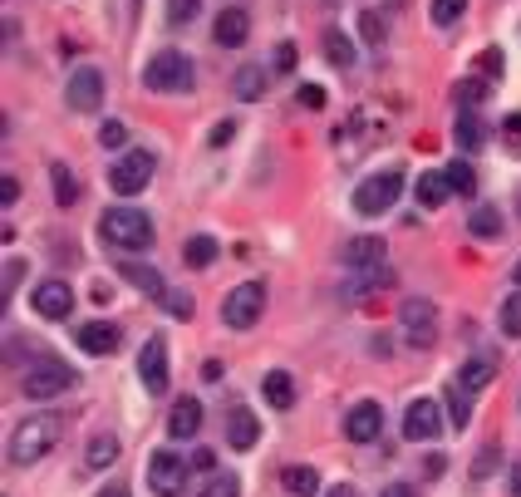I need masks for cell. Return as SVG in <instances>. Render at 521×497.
<instances>
[{"label": "cell", "mask_w": 521, "mask_h": 497, "mask_svg": "<svg viewBox=\"0 0 521 497\" xmlns=\"http://www.w3.org/2000/svg\"><path fill=\"white\" fill-rule=\"evenodd\" d=\"M448 192H453V187H448V173H423V178H418V207L433 212V207L448 202Z\"/></svg>", "instance_id": "cell-25"}, {"label": "cell", "mask_w": 521, "mask_h": 497, "mask_svg": "<svg viewBox=\"0 0 521 497\" xmlns=\"http://www.w3.org/2000/svg\"><path fill=\"white\" fill-rule=\"evenodd\" d=\"M517 286H521V261H517Z\"/></svg>", "instance_id": "cell-56"}, {"label": "cell", "mask_w": 521, "mask_h": 497, "mask_svg": "<svg viewBox=\"0 0 521 497\" xmlns=\"http://www.w3.org/2000/svg\"><path fill=\"white\" fill-rule=\"evenodd\" d=\"M281 488L295 497H315L320 493V473H315L310 463H290L286 473H281Z\"/></svg>", "instance_id": "cell-23"}, {"label": "cell", "mask_w": 521, "mask_h": 497, "mask_svg": "<svg viewBox=\"0 0 521 497\" xmlns=\"http://www.w3.org/2000/svg\"><path fill=\"white\" fill-rule=\"evenodd\" d=\"M453 138H458V148H463V153H477L487 133H482V124H477V114H458V124H453Z\"/></svg>", "instance_id": "cell-30"}, {"label": "cell", "mask_w": 521, "mask_h": 497, "mask_svg": "<svg viewBox=\"0 0 521 497\" xmlns=\"http://www.w3.org/2000/svg\"><path fill=\"white\" fill-rule=\"evenodd\" d=\"M212 35H217V45H222V50H241V45H246V35H251V15H246V10H222V15H217V25H212Z\"/></svg>", "instance_id": "cell-16"}, {"label": "cell", "mask_w": 521, "mask_h": 497, "mask_svg": "<svg viewBox=\"0 0 521 497\" xmlns=\"http://www.w3.org/2000/svg\"><path fill=\"white\" fill-rule=\"evenodd\" d=\"M497 463H502V448H497V443H487V448L477 453V463H472V483H487V478L497 473Z\"/></svg>", "instance_id": "cell-35"}, {"label": "cell", "mask_w": 521, "mask_h": 497, "mask_svg": "<svg viewBox=\"0 0 521 497\" xmlns=\"http://www.w3.org/2000/svg\"><path fill=\"white\" fill-rule=\"evenodd\" d=\"M74 340H79V350H84V355H114L123 335H118L114 320H89V325H79V335H74Z\"/></svg>", "instance_id": "cell-15"}, {"label": "cell", "mask_w": 521, "mask_h": 497, "mask_svg": "<svg viewBox=\"0 0 521 497\" xmlns=\"http://www.w3.org/2000/svg\"><path fill=\"white\" fill-rule=\"evenodd\" d=\"M300 104L305 109H325V89L320 84H300Z\"/></svg>", "instance_id": "cell-44"}, {"label": "cell", "mask_w": 521, "mask_h": 497, "mask_svg": "<svg viewBox=\"0 0 521 497\" xmlns=\"http://www.w3.org/2000/svg\"><path fill=\"white\" fill-rule=\"evenodd\" d=\"M197 10H202V0H168V20L173 25H192Z\"/></svg>", "instance_id": "cell-40"}, {"label": "cell", "mask_w": 521, "mask_h": 497, "mask_svg": "<svg viewBox=\"0 0 521 497\" xmlns=\"http://www.w3.org/2000/svg\"><path fill=\"white\" fill-rule=\"evenodd\" d=\"M507 138H512V148L521 153V114H507Z\"/></svg>", "instance_id": "cell-49"}, {"label": "cell", "mask_w": 521, "mask_h": 497, "mask_svg": "<svg viewBox=\"0 0 521 497\" xmlns=\"http://www.w3.org/2000/svg\"><path fill=\"white\" fill-rule=\"evenodd\" d=\"M197 497H241V483L236 478H212L207 488H197Z\"/></svg>", "instance_id": "cell-42"}, {"label": "cell", "mask_w": 521, "mask_h": 497, "mask_svg": "<svg viewBox=\"0 0 521 497\" xmlns=\"http://www.w3.org/2000/svg\"><path fill=\"white\" fill-rule=\"evenodd\" d=\"M15 197H20V183L5 173V178H0V202H5V207H15Z\"/></svg>", "instance_id": "cell-48"}, {"label": "cell", "mask_w": 521, "mask_h": 497, "mask_svg": "<svg viewBox=\"0 0 521 497\" xmlns=\"http://www.w3.org/2000/svg\"><path fill=\"white\" fill-rule=\"evenodd\" d=\"M153 168L158 163H153L148 148H128L114 168H109V187H114L118 197H133V192H143V187L153 183Z\"/></svg>", "instance_id": "cell-6"}, {"label": "cell", "mask_w": 521, "mask_h": 497, "mask_svg": "<svg viewBox=\"0 0 521 497\" xmlns=\"http://www.w3.org/2000/svg\"><path fill=\"white\" fill-rule=\"evenodd\" d=\"M50 183H55V202H59V207H74V202H79V178H74L64 163H50Z\"/></svg>", "instance_id": "cell-27"}, {"label": "cell", "mask_w": 521, "mask_h": 497, "mask_svg": "<svg viewBox=\"0 0 521 497\" xmlns=\"http://www.w3.org/2000/svg\"><path fill=\"white\" fill-rule=\"evenodd\" d=\"M104 497H128V493H123V488H109V493H104Z\"/></svg>", "instance_id": "cell-55"}, {"label": "cell", "mask_w": 521, "mask_h": 497, "mask_svg": "<svg viewBox=\"0 0 521 497\" xmlns=\"http://www.w3.org/2000/svg\"><path fill=\"white\" fill-rule=\"evenodd\" d=\"M502 330H507L512 340H521V291L502 301Z\"/></svg>", "instance_id": "cell-38"}, {"label": "cell", "mask_w": 521, "mask_h": 497, "mask_svg": "<svg viewBox=\"0 0 521 497\" xmlns=\"http://www.w3.org/2000/svg\"><path fill=\"white\" fill-rule=\"evenodd\" d=\"M399 325H404V340L413 350H428L438 340V306L423 301V296H408L404 311H399Z\"/></svg>", "instance_id": "cell-7"}, {"label": "cell", "mask_w": 521, "mask_h": 497, "mask_svg": "<svg viewBox=\"0 0 521 497\" xmlns=\"http://www.w3.org/2000/svg\"><path fill=\"white\" fill-rule=\"evenodd\" d=\"M64 99H69V109H79V114H94V109L104 104V74H99V69H74V74H69V89H64Z\"/></svg>", "instance_id": "cell-11"}, {"label": "cell", "mask_w": 521, "mask_h": 497, "mask_svg": "<svg viewBox=\"0 0 521 497\" xmlns=\"http://www.w3.org/2000/svg\"><path fill=\"white\" fill-rule=\"evenodd\" d=\"M295 55H300V50H295L290 40H281V45H276V69H281V74H286V69H295Z\"/></svg>", "instance_id": "cell-46"}, {"label": "cell", "mask_w": 521, "mask_h": 497, "mask_svg": "<svg viewBox=\"0 0 521 497\" xmlns=\"http://www.w3.org/2000/svg\"><path fill=\"white\" fill-rule=\"evenodd\" d=\"M458 384H463L467 394H477V389H487L492 384V365L487 360H467L463 374H458Z\"/></svg>", "instance_id": "cell-31"}, {"label": "cell", "mask_w": 521, "mask_h": 497, "mask_svg": "<svg viewBox=\"0 0 521 497\" xmlns=\"http://www.w3.org/2000/svg\"><path fill=\"white\" fill-rule=\"evenodd\" d=\"M99 237L118 251H148L153 247V222H148V212H138V207H114V212H104Z\"/></svg>", "instance_id": "cell-2"}, {"label": "cell", "mask_w": 521, "mask_h": 497, "mask_svg": "<svg viewBox=\"0 0 521 497\" xmlns=\"http://www.w3.org/2000/svg\"><path fill=\"white\" fill-rule=\"evenodd\" d=\"M143 84L153 89V94H187L192 84H197V69L192 60L182 55V50H158L148 69H143Z\"/></svg>", "instance_id": "cell-3"}, {"label": "cell", "mask_w": 521, "mask_h": 497, "mask_svg": "<svg viewBox=\"0 0 521 497\" xmlns=\"http://www.w3.org/2000/svg\"><path fill=\"white\" fill-rule=\"evenodd\" d=\"M261 311H266V286L261 281H241L222 301V325L227 330H251L261 320Z\"/></svg>", "instance_id": "cell-5"}, {"label": "cell", "mask_w": 521, "mask_h": 497, "mask_svg": "<svg viewBox=\"0 0 521 497\" xmlns=\"http://www.w3.org/2000/svg\"><path fill=\"white\" fill-rule=\"evenodd\" d=\"M384 497H413V488L408 483H394V488H384Z\"/></svg>", "instance_id": "cell-53"}, {"label": "cell", "mask_w": 521, "mask_h": 497, "mask_svg": "<svg viewBox=\"0 0 521 497\" xmlns=\"http://www.w3.org/2000/svg\"><path fill=\"white\" fill-rule=\"evenodd\" d=\"M256 438H261V424H256V414H251L246 404H236L232 414H227V448L246 453V448H256Z\"/></svg>", "instance_id": "cell-17"}, {"label": "cell", "mask_w": 521, "mask_h": 497, "mask_svg": "<svg viewBox=\"0 0 521 497\" xmlns=\"http://www.w3.org/2000/svg\"><path fill=\"white\" fill-rule=\"evenodd\" d=\"M482 99H487V84H482V79H463V84H458V104H463L467 114H472Z\"/></svg>", "instance_id": "cell-39"}, {"label": "cell", "mask_w": 521, "mask_h": 497, "mask_svg": "<svg viewBox=\"0 0 521 497\" xmlns=\"http://www.w3.org/2000/svg\"><path fill=\"white\" fill-rule=\"evenodd\" d=\"M399 192H404V173L384 168V173H374V178H364L354 187V212L359 217H379V212H389L399 202Z\"/></svg>", "instance_id": "cell-4"}, {"label": "cell", "mask_w": 521, "mask_h": 497, "mask_svg": "<svg viewBox=\"0 0 521 497\" xmlns=\"http://www.w3.org/2000/svg\"><path fill=\"white\" fill-rule=\"evenodd\" d=\"M384 429V409L374 404V399H364V404H354L345 414V438L349 443H374Z\"/></svg>", "instance_id": "cell-14"}, {"label": "cell", "mask_w": 521, "mask_h": 497, "mask_svg": "<svg viewBox=\"0 0 521 497\" xmlns=\"http://www.w3.org/2000/svg\"><path fill=\"white\" fill-rule=\"evenodd\" d=\"M15 281H20V261H10V266H5V296L15 291Z\"/></svg>", "instance_id": "cell-52"}, {"label": "cell", "mask_w": 521, "mask_h": 497, "mask_svg": "<svg viewBox=\"0 0 521 497\" xmlns=\"http://www.w3.org/2000/svg\"><path fill=\"white\" fill-rule=\"evenodd\" d=\"M114 458H118V438L114 434H94V438H89V453H84V463H89V468H109Z\"/></svg>", "instance_id": "cell-29"}, {"label": "cell", "mask_w": 521, "mask_h": 497, "mask_svg": "<svg viewBox=\"0 0 521 497\" xmlns=\"http://www.w3.org/2000/svg\"><path fill=\"white\" fill-rule=\"evenodd\" d=\"M64 389H74V370L64 365V360H35L30 370H25V399H55Z\"/></svg>", "instance_id": "cell-8"}, {"label": "cell", "mask_w": 521, "mask_h": 497, "mask_svg": "<svg viewBox=\"0 0 521 497\" xmlns=\"http://www.w3.org/2000/svg\"><path fill=\"white\" fill-rule=\"evenodd\" d=\"M118 276H123V281H133L143 296H153V301H168V281H163V271H158V266H143V261H123V266H118Z\"/></svg>", "instance_id": "cell-18"}, {"label": "cell", "mask_w": 521, "mask_h": 497, "mask_svg": "<svg viewBox=\"0 0 521 497\" xmlns=\"http://www.w3.org/2000/svg\"><path fill=\"white\" fill-rule=\"evenodd\" d=\"M99 143H104V148H123V143H128V124H118V119L99 124Z\"/></svg>", "instance_id": "cell-41"}, {"label": "cell", "mask_w": 521, "mask_h": 497, "mask_svg": "<svg viewBox=\"0 0 521 497\" xmlns=\"http://www.w3.org/2000/svg\"><path fill=\"white\" fill-rule=\"evenodd\" d=\"M443 173H448V187H453V192H463V197H472V192H477V173H472V163H463V158H458V163H448Z\"/></svg>", "instance_id": "cell-32"}, {"label": "cell", "mask_w": 521, "mask_h": 497, "mask_svg": "<svg viewBox=\"0 0 521 497\" xmlns=\"http://www.w3.org/2000/svg\"><path fill=\"white\" fill-rule=\"evenodd\" d=\"M448 409H453V424H458V429L472 424V394H467L463 384H453V389H448Z\"/></svg>", "instance_id": "cell-33"}, {"label": "cell", "mask_w": 521, "mask_h": 497, "mask_svg": "<svg viewBox=\"0 0 521 497\" xmlns=\"http://www.w3.org/2000/svg\"><path fill=\"white\" fill-rule=\"evenodd\" d=\"M325 55H330V64H340V69H349V64L359 60L354 55V40H349L345 30H325Z\"/></svg>", "instance_id": "cell-28"}, {"label": "cell", "mask_w": 521, "mask_h": 497, "mask_svg": "<svg viewBox=\"0 0 521 497\" xmlns=\"http://www.w3.org/2000/svg\"><path fill=\"white\" fill-rule=\"evenodd\" d=\"M517 212H521V197H517Z\"/></svg>", "instance_id": "cell-57"}, {"label": "cell", "mask_w": 521, "mask_h": 497, "mask_svg": "<svg viewBox=\"0 0 521 497\" xmlns=\"http://www.w3.org/2000/svg\"><path fill=\"white\" fill-rule=\"evenodd\" d=\"M507 493L512 497H521V453L512 458V478H507Z\"/></svg>", "instance_id": "cell-50"}, {"label": "cell", "mask_w": 521, "mask_h": 497, "mask_svg": "<svg viewBox=\"0 0 521 497\" xmlns=\"http://www.w3.org/2000/svg\"><path fill=\"white\" fill-rule=\"evenodd\" d=\"M345 266L359 271V276H364V271H384V242H379V237H354L345 247Z\"/></svg>", "instance_id": "cell-20"}, {"label": "cell", "mask_w": 521, "mask_h": 497, "mask_svg": "<svg viewBox=\"0 0 521 497\" xmlns=\"http://www.w3.org/2000/svg\"><path fill=\"white\" fill-rule=\"evenodd\" d=\"M232 133H236V124H232V119H222V124L212 128V138H207V143H212V148H222V143H232Z\"/></svg>", "instance_id": "cell-47"}, {"label": "cell", "mask_w": 521, "mask_h": 497, "mask_svg": "<svg viewBox=\"0 0 521 497\" xmlns=\"http://www.w3.org/2000/svg\"><path fill=\"white\" fill-rule=\"evenodd\" d=\"M138 379L148 394H168V340L163 335H148V345L138 355Z\"/></svg>", "instance_id": "cell-10"}, {"label": "cell", "mask_w": 521, "mask_h": 497, "mask_svg": "<svg viewBox=\"0 0 521 497\" xmlns=\"http://www.w3.org/2000/svg\"><path fill=\"white\" fill-rule=\"evenodd\" d=\"M148 488L158 497H182V488H187V463L177 458L173 448H163V453L148 458Z\"/></svg>", "instance_id": "cell-9"}, {"label": "cell", "mask_w": 521, "mask_h": 497, "mask_svg": "<svg viewBox=\"0 0 521 497\" xmlns=\"http://www.w3.org/2000/svg\"><path fill=\"white\" fill-rule=\"evenodd\" d=\"M463 10H467V0H433V25H458L463 20Z\"/></svg>", "instance_id": "cell-36"}, {"label": "cell", "mask_w": 521, "mask_h": 497, "mask_svg": "<svg viewBox=\"0 0 521 497\" xmlns=\"http://www.w3.org/2000/svg\"><path fill=\"white\" fill-rule=\"evenodd\" d=\"M443 434V414H438V404L433 399H413L404 409V438L408 443H428V438Z\"/></svg>", "instance_id": "cell-12"}, {"label": "cell", "mask_w": 521, "mask_h": 497, "mask_svg": "<svg viewBox=\"0 0 521 497\" xmlns=\"http://www.w3.org/2000/svg\"><path fill=\"white\" fill-rule=\"evenodd\" d=\"M232 89H236V99H261L266 94V64H241L236 69V79H232Z\"/></svg>", "instance_id": "cell-24"}, {"label": "cell", "mask_w": 521, "mask_h": 497, "mask_svg": "<svg viewBox=\"0 0 521 497\" xmlns=\"http://www.w3.org/2000/svg\"><path fill=\"white\" fill-rule=\"evenodd\" d=\"M168 311H173L177 320H187V315H192V296H182V291H168Z\"/></svg>", "instance_id": "cell-45"}, {"label": "cell", "mask_w": 521, "mask_h": 497, "mask_svg": "<svg viewBox=\"0 0 521 497\" xmlns=\"http://www.w3.org/2000/svg\"><path fill=\"white\" fill-rule=\"evenodd\" d=\"M64 438V414H30L10 434V463H40Z\"/></svg>", "instance_id": "cell-1"}, {"label": "cell", "mask_w": 521, "mask_h": 497, "mask_svg": "<svg viewBox=\"0 0 521 497\" xmlns=\"http://www.w3.org/2000/svg\"><path fill=\"white\" fill-rule=\"evenodd\" d=\"M330 497H354V488H345V483H340V488H330Z\"/></svg>", "instance_id": "cell-54"}, {"label": "cell", "mask_w": 521, "mask_h": 497, "mask_svg": "<svg viewBox=\"0 0 521 497\" xmlns=\"http://www.w3.org/2000/svg\"><path fill=\"white\" fill-rule=\"evenodd\" d=\"M202 429V404L197 399H177L173 414H168V434L173 438H192Z\"/></svg>", "instance_id": "cell-21"}, {"label": "cell", "mask_w": 521, "mask_h": 497, "mask_svg": "<svg viewBox=\"0 0 521 497\" xmlns=\"http://www.w3.org/2000/svg\"><path fill=\"white\" fill-rule=\"evenodd\" d=\"M192 463L207 473V468H217V453H212V448H197V458H192Z\"/></svg>", "instance_id": "cell-51"}, {"label": "cell", "mask_w": 521, "mask_h": 497, "mask_svg": "<svg viewBox=\"0 0 521 497\" xmlns=\"http://www.w3.org/2000/svg\"><path fill=\"white\" fill-rule=\"evenodd\" d=\"M467 227H472V237H497V232H502V217H497L492 207H477V212L467 217Z\"/></svg>", "instance_id": "cell-34"}, {"label": "cell", "mask_w": 521, "mask_h": 497, "mask_svg": "<svg viewBox=\"0 0 521 497\" xmlns=\"http://www.w3.org/2000/svg\"><path fill=\"white\" fill-rule=\"evenodd\" d=\"M182 261H187V266H197V271H202V266H212V261H217V242H212V237H202V232H197V237H187V242H182Z\"/></svg>", "instance_id": "cell-26"}, {"label": "cell", "mask_w": 521, "mask_h": 497, "mask_svg": "<svg viewBox=\"0 0 521 497\" xmlns=\"http://www.w3.org/2000/svg\"><path fill=\"white\" fill-rule=\"evenodd\" d=\"M477 69H482L487 79H497V74H502V50H482V55H477Z\"/></svg>", "instance_id": "cell-43"}, {"label": "cell", "mask_w": 521, "mask_h": 497, "mask_svg": "<svg viewBox=\"0 0 521 497\" xmlns=\"http://www.w3.org/2000/svg\"><path fill=\"white\" fill-rule=\"evenodd\" d=\"M261 394H266V404L271 409H295V379L286 370H266L261 379Z\"/></svg>", "instance_id": "cell-22"}, {"label": "cell", "mask_w": 521, "mask_h": 497, "mask_svg": "<svg viewBox=\"0 0 521 497\" xmlns=\"http://www.w3.org/2000/svg\"><path fill=\"white\" fill-rule=\"evenodd\" d=\"M359 35L369 45H384V15L379 10H359Z\"/></svg>", "instance_id": "cell-37"}, {"label": "cell", "mask_w": 521, "mask_h": 497, "mask_svg": "<svg viewBox=\"0 0 521 497\" xmlns=\"http://www.w3.org/2000/svg\"><path fill=\"white\" fill-rule=\"evenodd\" d=\"M369 124H374V119H369V114L359 109V114H354V119H349V124L340 128V138H335V153H340V158H359V153H364V148L374 143Z\"/></svg>", "instance_id": "cell-19"}, {"label": "cell", "mask_w": 521, "mask_h": 497, "mask_svg": "<svg viewBox=\"0 0 521 497\" xmlns=\"http://www.w3.org/2000/svg\"><path fill=\"white\" fill-rule=\"evenodd\" d=\"M30 306L45 315V320H64V315L74 311V291H69L59 276H50V281H40V286L30 291Z\"/></svg>", "instance_id": "cell-13"}]
</instances>
